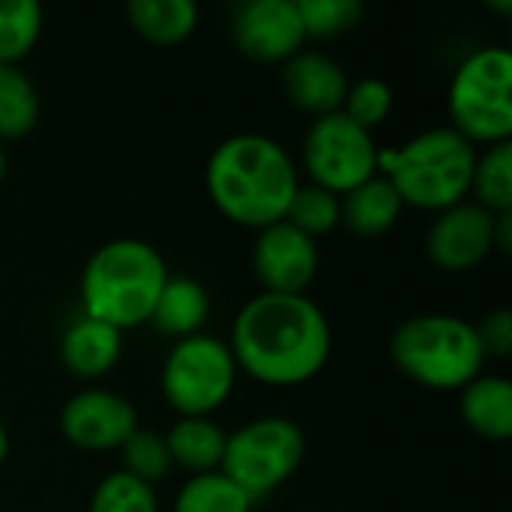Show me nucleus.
Returning <instances> with one entry per match:
<instances>
[{"mask_svg":"<svg viewBox=\"0 0 512 512\" xmlns=\"http://www.w3.org/2000/svg\"><path fill=\"white\" fill-rule=\"evenodd\" d=\"M234 363L267 387H300L330 360L333 333L324 309L306 294L261 291L240 306L228 342Z\"/></svg>","mask_w":512,"mask_h":512,"instance_id":"obj_1","label":"nucleus"},{"mask_svg":"<svg viewBox=\"0 0 512 512\" xmlns=\"http://www.w3.org/2000/svg\"><path fill=\"white\" fill-rule=\"evenodd\" d=\"M204 180L216 210L255 231L282 222L300 186L291 153L261 132L225 138L210 153Z\"/></svg>","mask_w":512,"mask_h":512,"instance_id":"obj_2","label":"nucleus"},{"mask_svg":"<svg viewBox=\"0 0 512 512\" xmlns=\"http://www.w3.org/2000/svg\"><path fill=\"white\" fill-rule=\"evenodd\" d=\"M168 276L165 258L147 240H108L81 270V315L120 333L141 327L150 321Z\"/></svg>","mask_w":512,"mask_h":512,"instance_id":"obj_3","label":"nucleus"},{"mask_svg":"<svg viewBox=\"0 0 512 512\" xmlns=\"http://www.w3.org/2000/svg\"><path fill=\"white\" fill-rule=\"evenodd\" d=\"M477 147L450 126L426 129L393 150H378V171L402 204L441 213L471 192Z\"/></svg>","mask_w":512,"mask_h":512,"instance_id":"obj_4","label":"nucleus"},{"mask_svg":"<svg viewBox=\"0 0 512 512\" xmlns=\"http://www.w3.org/2000/svg\"><path fill=\"white\" fill-rule=\"evenodd\" d=\"M390 357L402 375L426 390H462L483 375L486 354L477 327L459 315L429 312L396 327Z\"/></svg>","mask_w":512,"mask_h":512,"instance_id":"obj_5","label":"nucleus"},{"mask_svg":"<svg viewBox=\"0 0 512 512\" xmlns=\"http://www.w3.org/2000/svg\"><path fill=\"white\" fill-rule=\"evenodd\" d=\"M450 120L471 144H501L512 138V54L501 45L471 51L450 81Z\"/></svg>","mask_w":512,"mask_h":512,"instance_id":"obj_6","label":"nucleus"},{"mask_svg":"<svg viewBox=\"0 0 512 512\" xmlns=\"http://www.w3.org/2000/svg\"><path fill=\"white\" fill-rule=\"evenodd\" d=\"M306 456L303 429L285 417H258L225 438L219 471L252 501L285 486Z\"/></svg>","mask_w":512,"mask_h":512,"instance_id":"obj_7","label":"nucleus"},{"mask_svg":"<svg viewBox=\"0 0 512 512\" xmlns=\"http://www.w3.org/2000/svg\"><path fill=\"white\" fill-rule=\"evenodd\" d=\"M237 372L228 342L195 333L171 345L162 363V396L177 417H210L231 399Z\"/></svg>","mask_w":512,"mask_h":512,"instance_id":"obj_8","label":"nucleus"},{"mask_svg":"<svg viewBox=\"0 0 512 512\" xmlns=\"http://www.w3.org/2000/svg\"><path fill=\"white\" fill-rule=\"evenodd\" d=\"M378 144L375 135L357 126L342 111L315 117L303 138V168L312 183L345 195L378 174Z\"/></svg>","mask_w":512,"mask_h":512,"instance_id":"obj_9","label":"nucleus"},{"mask_svg":"<svg viewBox=\"0 0 512 512\" xmlns=\"http://www.w3.org/2000/svg\"><path fill=\"white\" fill-rule=\"evenodd\" d=\"M135 429H138L135 405L120 393L102 387L81 390L60 408L63 438L84 453L120 450Z\"/></svg>","mask_w":512,"mask_h":512,"instance_id":"obj_10","label":"nucleus"},{"mask_svg":"<svg viewBox=\"0 0 512 512\" xmlns=\"http://www.w3.org/2000/svg\"><path fill=\"white\" fill-rule=\"evenodd\" d=\"M318 243L285 219L258 231L252 246V270L267 294H306L318 276Z\"/></svg>","mask_w":512,"mask_h":512,"instance_id":"obj_11","label":"nucleus"},{"mask_svg":"<svg viewBox=\"0 0 512 512\" xmlns=\"http://www.w3.org/2000/svg\"><path fill=\"white\" fill-rule=\"evenodd\" d=\"M495 249V213L474 201H459L435 216L426 234L429 261L447 273L480 267Z\"/></svg>","mask_w":512,"mask_h":512,"instance_id":"obj_12","label":"nucleus"},{"mask_svg":"<svg viewBox=\"0 0 512 512\" xmlns=\"http://www.w3.org/2000/svg\"><path fill=\"white\" fill-rule=\"evenodd\" d=\"M234 45L258 63H285L303 51L306 33L294 0H249L231 18Z\"/></svg>","mask_w":512,"mask_h":512,"instance_id":"obj_13","label":"nucleus"},{"mask_svg":"<svg viewBox=\"0 0 512 512\" xmlns=\"http://www.w3.org/2000/svg\"><path fill=\"white\" fill-rule=\"evenodd\" d=\"M282 84L288 99L315 117L342 111L345 93L351 87L345 69L321 51H297L294 57H288L282 69Z\"/></svg>","mask_w":512,"mask_h":512,"instance_id":"obj_14","label":"nucleus"},{"mask_svg":"<svg viewBox=\"0 0 512 512\" xmlns=\"http://www.w3.org/2000/svg\"><path fill=\"white\" fill-rule=\"evenodd\" d=\"M123 354V333L96 321L75 318L60 336V363L81 381H96L108 375Z\"/></svg>","mask_w":512,"mask_h":512,"instance_id":"obj_15","label":"nucleus"},{"mask_svg":"<svg viewBox=\"0 0 512 512\" xmlns=\"http://www.w3.org/2000/svg\"><path fill=\"white\" fill-rule=\"evenodd\" d=\"M459 411L468 429L486 441H510L512 384L504 375H477L459 390Z\"/></svg>","mask_w":512,"mask_h":512,"instance_id":"obj_16","label":"nucleus"},{"mask_svg":"<svg viewBox=\"0 0 512 512\" xmlns=\"http://www.w3.org/2000/svg\"><path fill=\"white\" fill-rule=\"evenodd\" d=\"M207 315H210L207 288L192 276H168V282L153 306L150 321L162 336L180 342V339L201 333Z\"/></svg>","mask_w":512,"mask_h":512,"instance_id":"obj_17","label":"nucleus"},{"mask_svg":"<svg viewBox=\"0 0 512 512\" xmlns=\"http://www.w3.org/2000/svg\"><path fill=\"white\" fill-rule=\"evenodd\" d=\"M339 201H342V222L357 237H381V234H387L399 222L402 207H405L399 192L381 174H375L366 183H360L357 189L345 192Z\"/></svg>","mask_w":512,"mask_h":512,"instance_id":"obj_18","label":"nucleus"},{"mask_svg":"<svg viewBox=\"0 0 512 512\" xmlns=\"http://www.w3.org/2000/svg\"><path fill=\"white\" fill-rule=\"evenodd\" d=\"M225 438L228 435L210 417H177V423L165 432V447L171 465H180L195 477L219 471Z\"/></svg>","mask_w":512,"mask_h":512,"instance_id":"obj_19","label":"nucleus"},{"mask_svg":"<svg viewBox=\"0 0 512 512\" xmlns=\"http://www.w3.org/2000/svg\"><path fill=\"white\" fill-rule=\"evenodd\" d=\"M126 18L141 39L153 45H180L198 27V6L192 0H132Z\"/></svg>","mask_w":512,"mask_h":512,"instance_id":"obj_20","label":"nucleus"},{"mask_svg":"<svg viewBox=\"0 0 512 512\" xmlns=\"http://www.w3.org/2000/svg\"><path fill=\"white\" fill-rule=\"evenodd\" d=\"M474 204L489 213H512V141H501L477 153L471 177Z\"/></svg>","mask_w":512,"mask_h":512,"instance_id":"obj_21","label":"nucleus"},{"mask_svg":"<svg viewBox=\"0 0 512 512\" xmlns=\"http://www.w3.org/2000/svg\"><path fill=\"white\" fill-rule=\"evenodd\" d=\"M252 504L255 501L222 471H210L195 474L180 486L174 512H252Z\"/></svg>","mask_w":512,"mask_h":512,"instance_id":"obj_22","label":"nucleus"},{"mask_svg":"<svg viewBox=\"0 0 512 512\" xmlns=\"http://www.w3.org/2000/svg\"><path fill=\"white\" fill-rule=\"evenodd\" d=\"M39 120V93L33 81L15 69L6 66L0 72V144L24 138Z\"/></svg>","mask_w":512,"mask_h":512,"instance_id":"obj_23","label":"nucleus"},{"mask_svg":"<svg viewBox=\"0 0 512 512\" xmlns=\"http://www.w3.org/2000/svg\"><path fill=\"white\" fill-rule=\"evenodd\" d=\"M42 33V6L36 0H0V63L15 66L33 51Z\"/></svg>","mask_w":512,"mask_h":512,"instance_id":"obj_24","label":"nucleus"},{"mask_svg":"<svg viewBox=\"0 0 512 512\" xmlns=\"http://www.w3.org/2000/svg\"><path fill=\"white\" fill-rule=\"evenodd\" d=\"M285 222L294 225L297 231H303L306 237L318 240L342 222V201H339V195H333L315 183L297 186V192L288 204Z\"/></svg>","mask_w":512,"mask_h":512,"instance_id":"obj_25","label":"nucleus"},{"mask_svg":"<svg viewBox=\"0 0 512 512\" xmlns=\"http://www.w3.org/2000/svg\"><path fill=\"white\" fill-rule=\"evenodd\" d=\"M120 471L147 483V486H156L162 483L168 474H171V456H168V447H165V435L153 432V429H135L123 447H120Z\"/></svg>","mask_w":512,"mask_h":512,"instance_id":"obj_26","label":"nucleus"},{"mask_svg":"<svg viewBox=\"0 0 512 512\" xmlns=\"http://www.w3.org/2000/svg\"><path fill=\"white\" fill-rule=\"evenodd\" d=\"M87 512H159V498L153 486L123 471H114L102 477L99 486L93 489Z\"/></svg>","mask_w":512,"mask_h":512,"instance_id":"obj_27","label":"nucleus"},{"mask_svg":"<svg viewBox=\"0 0 512 512\" xmlns=\"http://www.w3.org/2000/svg\"><path fill=\"white\" fill-rule=\"evenodd\" d=\"M297 15L303 21L306 39H333L339 33H348L360 15L363 3L360 0H294Z\"/></svg>","mask_w":512,"mask_h":512,"instance_id":"obj_28","label":"nucleus"},{"mask_svg":"<svg viewBox=\"0 0 512 512\" xmlns=\"http://www.w3.org/2000/svg\"><path fill=\"white\" fill-rule=\"evenodd\" d=\"M393 111V90L387 81L381 78H360L348 87L345 102H342V114L351 117L357 126L363 129H375L381 126Z\"/></svg>","mask_w":512,"mask_h":512,"instance_id":"obj_29","label":"nucleus"},{"mask_svg":"<svg viewBox=\"0 0 512 512\" xmlns=\"http://www.w3.org/2000/svg\"><path fill=\"white\" fill-rule=\"evenodd\" d=\"M477 327V336H480V345H483V354L486 360L495 357V360H507L512 354V312L507 306L489 312Z\"/></svg>","mask_w":512,"mask_h":512,"instance_id":"obj_30","label":"nucleus"},{"mask_svg":"<svg viewBox=\"0 0 512 512\" xmlns=\"http://www.w3.org/2000/svg\"><path fill=\"white\" fill-rule=\"evenodd\" d=\"M6 456H9V432H6V426L0 420V465L6 462Z\"/></svg>","mask_w":512,"mask_h":512,"instance_id":"obj_31","label":"nucleus"},{"mask_svg":"<svg viewBox=\"0 0 512 512\" xmlns=\"http://www.w3.org/2000/svg\"><path fill=\"white\" fill-rule=\"evenodd\" d=\"M486 6L495 9V12H501V15H510L512 12V0H489Z\"/></svg>","mask_w":512,"mask_h":512,"instance_id":"obj_32","label":"nucleus"},{"mask_svg":"<svg viewBox=\"0 0 512 512\" xmlns=\"http://www.w3.org/2000/svg\"><path fill=\"white\" fill-rule=\"evenodd\" d=\"M3 177H6V150L0 144V183H3Z\"/></svg>","mask_w":512,"mask_h":512,"instance_id":"obj_33","label":"nucleus"},{"mask_svg":"<svg viewBox=\"0 0 512 512\" xmlns=\"http://www.w3.org/2000/svg\"><path fill=\"white\" fill-rule=\"evenodd\" d=\"M3 69H6V66H3V63H0V72H3Z\"/></svg>","mask_w":512,"mask_h":512,"instance_id":"obj_34","label":"nucleus"}]
</instances>
